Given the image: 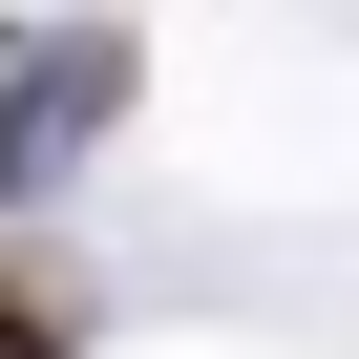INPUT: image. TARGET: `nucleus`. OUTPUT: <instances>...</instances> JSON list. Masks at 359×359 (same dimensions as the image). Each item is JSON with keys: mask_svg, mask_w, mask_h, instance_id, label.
Segmentation results:
<instances>
[{"mask_svg": "<svg viewBox=\"0 0 359 359\" xmlns=\"http://www.w3.org/2000/svg\"><path fill=\"white\" fill-rule=\"evenodd\" d=\"M0 359H64V275H22V254H0Z\"/></svg>", "mask_w": 359, "mask_h": 359, "instance_id": "1", "label": "nucleus"}]
</instances>
